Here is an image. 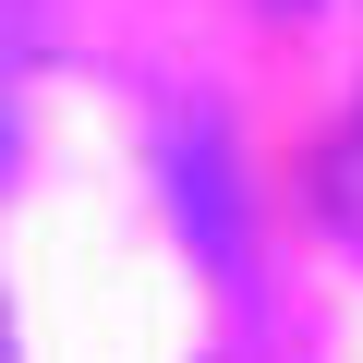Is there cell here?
Listing matches in <instances>:
<instances>
[{
  "label": "cell",
  "mask_w": 363,
  "mask_h": 363,
  "mask_svg": "<svg viewBox=\"0 0 363 363\" xmlns=\"http://www.w3.org/2000/svg\"><path fill=\"white\" fill-rule=\"evenodd\" d=\"M0 363H13V303H0Z\"/></svg>",
  "instance_id": "6da1fadb"
}]
</instances>
